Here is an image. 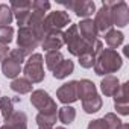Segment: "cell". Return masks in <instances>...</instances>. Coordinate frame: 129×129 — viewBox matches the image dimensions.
I'll return each instance as SVG.
<instances>
[{
    "mask_svg": "<svg viewBox=\"0 0 129 129\" xmlns=\"http://www.w3.org/2000/svg\"><path fill=\"white\" fill-rule=\"evenodd\" d=\"M121 64H123L121 58L114 49H105L99 53V58L94 62V70H96V75L102 76V75L117 72L121 67Z\"/></svg>",
    "mask_w": 129,
    "mask_h": 129,
    "instance_id": "1",
    "label": "cell"
},
{
    "mask_svg": "<svg viewBox=\"0 0 129 129\" xmlns=\"http://www.w3.org/2000/svg\"><path fill=\"white\" fill-rule=\"evenodd\" d=\"M62 38H64V43L69 46V50L72 55L75 56H81L82 53H85L90 47V44L93 43H87L81 35H79V30H78V24H72L66 32L62 34Z\"/></svg>",
    "mask_w": 129,
    "mask_h": 129,
    "instance_id": "2",
    "label": "cell"
},
{
    "mask_svg": "<svg viewBox=\"0 0 129 129\" xmlns=\"http://www.w3.org/2000/svg\"><path fill=\"white\" fill-rule=\"evenodd\" d=\"M40 43H41V37H40L34 29H30V27H27V26L20 27L17 44H18V47H20L18 50H20L24 56L30 55L32 50H34Z\"/></svg>",
    "mask_w": 129,
    "mask_h": 129,
    "instance_id": "3",
    "label": "cell"
},
{
    "mask_svg": "<svg viewBox=\"0 0 129 129\" xmlns=\"http://www.w3.org/2000/svg\"><path fill=\"white\" fill-rule=\"evenodd\" d=\"M23 59H24V55L18 49L9 52L8 56L3 59V64H2L3 75L6 78H11V79L15 78V76H18L20 69H21V64H23Z\"/></svg>",
    "mask_w": 129,
    "mask_h": 129,
    "instance_id": "4",
    "label": "cell"
},
{
    "mask_svg": "<svg viewBox=\"0 0 129 129\" xmlns=\"http://www.w3.org/2000/svg\"><path fill=\"white\" fill-rule=\"evenodd\" d=\"M24 76L30 79V82H41L44 79V72H43V56L35 53L30 55L24 66Z\"/></svg>",
    "mask_w": 129,
    "mask_h": 129,
    "instance_id": "5",
    "label": "cell"
},
{
    "mask_svg": "<svg viewBox=\"0 0 129 129\" xmlns=\"http://www.w3.org/2000/svg\"><path fill=\"white\" fill-rule=\"evenodd\" d=\"M70 23V17L66 11H55L50 12L44 21H43V32H49V30H59L64 26H67Z\"/></svg>",
    "mask_w": 129,
    "mask_h": 129,
    "instance_id": "6",
    "label": "cell"
},
{
    "mask_svg": "<svg viewBox=\"0 0 129 129\" xmlns=\"http://www.w3.org/2000/svg\"><path fill=\"white\" fill-rule=\"evenodd\" d=\"M109 11H111V18H112V26L124 27L129 23V8L124 2H108Z\"/></svg>",
    "mask_w": 129,
    "mask_h": 129,
    "instance_id": "7",
    "label": "cell"
},
{
    "mask_svg": "<svg viewBox=\"0 0 129 129\" xmlns=\"http://www.w3.org/2000/svg\"><path fill=\"white\" fill-rule=\"evenodd\" d=\"M30 102L35 108L40 109L41 114H56V105L55 102L50 99V96L43 91V90H37L32 97H30Z\"/></svg>",
    "mask_w": 129,
    "mask_h": 129,
    "instance_id": "8",
    "label": "cell"
},
{
    "mask_svg": "<svg viewBox=\"0 0 129 129\" xmlns=\"http://www.w3.org/2000/svg\"><path fill=\"white\" fill-rule=\"evenodd\" d=\"M97 32H108L112 27V18H111V11L108 6V2H103L102 8L96 14V21H94Z\"/></svg>",
    "mask_w": 129,
    "mask_h": 129,
    "instance_id": "9",
    "label": "cell"
},
{
    "mask_svg": "<svg viewBox=\"0 0 129 129\" xmlns=\"http://www.w3.org/2000/svg\"><path fill=\"white\" fill-rule=\"evenodd\" d=\"M30 5H32V2H12L11 3V11H12V14H15V18H17L20 27L26 26L29 21Z\"/></svg>",
    "mask_w": 129,
    "mask_h": 129,
    "instance_id": "10",
    "label": "cell"
},
{
    "mask_svg": "<svg viewBox=\"0 0 129 129\" xmlns=\"http://www.w3.org/2000/svg\"><path fill=\"white\" fill-rule=\"evenodd\" d=\"M62 44H64V38H62V34L59 30H49V32H46L44 37H43V41H41L43 49L47 50V52L58 50Z\"/></svg>",
    "mask_w": 129,
    "mask_h": 129,
    "instance_id": "11",
    "label": "cell"
},
{
    "mask_svg": "<svg viewBox=\"0 0 129 129\" xmlns=\"http://www.w3.org/2000/svg\"><path fill=\"white\" fill-rule=\"evenodd\" d=\"M58 99L62 103H73L76 102L78 97V82L72 81L69 84H64L59 90H58Z\"/></svg>",
    "mask_w": 129,
    "mask_h": 129,
    "instance_id": "12",
    "label": "cell"
},
{
    "mask_svg": "<svg viewBox=\"0 0 129 129\" xmlns=\"http://www.w3.org/2000/svg\"><path fill=\"white\" fill-rule=\"evenodd\" d=\"M66 8L72 9L73 12H76L78 17H90L94 12V3L93 2H69V3H62Z\"/></svg>",
    "mask_w": 129,
    "mask_h": 129,
    "instance_id": "13",
    "label": "cell"
},
{
    "mask_svg": "<svg viewBox=\"0 0 129 129\" xmlns=\"http://www.w3.org/2000/svg\"><path fill=\"white\" fill-rule=\"evenodd\" d=\"M78 30H81V37L87 41V43H91V41H94V40H97V27H96V24H94V21L93 20H90V18H85L84 21H81L79 24H78Z\"/></svg>",
    "mask_w": 129,
    "mask_h": 129,
    "instance_id": "14",
    "label": "cell"
},
{
    "mask_svg": "<svg viewBox=\"0 0 129 129\" xmlns=\"http://www.w3.org/2000/svg\"><path fill=\"white\" fill-rule=\"evenodd\" d=\"M126 90H127V84H123L121 87H120V90H118V93L115 94V99H114V106H115V109L120 112V114H123V115H126L129 111H127V96H126Z\"/></svg>",
    "mask_w": 129,
    "mask_h": 129,
    "instance_id": "15",
    "label": "cell"
},
{
    "mask_svg": "<svg viewBox=\"0 0 129 129\" xmlns=\"http://www.w3.org/2000/svg\"><path fill=\"white\" fill-rule=\"evenodd\" d=\"M26 114L17 111L6 120V124L2 129H26Z\"/></svg>",
    "mask_w": 129,
    "mask_h": 129,
    "instance_id": "16",
    "label": "cell"
},
{
    "mask_svg": "<svg viewBox=\"0 0 129 129\" xmlns=\"http://www.w3.org/2000/svg\"><path fill=\"white\" fill-rule=\"evenodd\" d=\"M100 88L102 91L105 93V96H115L120 90V84H118V79L114 78V76H108L102 81L100 84Z\"/></svg>",
    "mask_w": 129,
    "mask_h": 129,
    "instance_id": "17",
    "label": "cell"
},
{
    "mask_svg": "<svg viewBox=\"0 0 129 129\" xmlns=\"http://www.w3.org/2000/svg\"><path fill=\"white\" fill-rule=\"evenodd\" d=\"M73 69H75V64L72 61H62L53 70V78L55 79H64V78H67L69 75L73 73Z\"/></svg>",
    "mask_w": 129,
    "mask_h": 129,
    "instance_id": "18",
    "label": "cell"
},
{
    "mask_svg": "<svg viewBox=\"0 0 129 129\" xmlns=\"http://www.w3.org/2000/svg\"><path fill=\"white\" fill-rule=\"evenodd\" d=\"M123 40H124L123 34H121L120 30H117V29H109V30L106 32V35H105V41H106V44H108L111 49L120 46V44L123 43Z\"/></svg>",
    "mask_w": 129,
    "mask_h": 129,
    "instance_id": "19",
    "label": "cell"
},
{
    "mask_svg": "<svg viewBox=\"0 0 129 129\" xmlns=\"http://www.w3.org/2000/svg\"><path fill=\"white\" fill-rule=\"evenodd\" d=\"M82 106H84V111L87 114H93V112H96V111L100 109L102 100H100L99 96H93V97H88V99L82 100Z\"/></svg>",
    "mask_w": 129,
    "mask_h": 129,
    "instance_id": "20",
    "label": "cell"
},
{
    "mask_svg": "<svg viewBox=\"0 0 129 129\" xmlns=\"http://www.w3.org/2000/svg\"><path fill=\"white\" fill-rule=\"evenodd\" d=\"M62 61H64V56H62V53L58 52V50L47 52V55H46V64H47V67H49L52 72L59 66Z\"/></svg>",
    "mask_w": 129,
    "mask_h": 129,
    "instance_id": "21",
    "label": "cell"
},
{
    "mask_svg": "<svg viewBox=\"0 0 129 129\" xmlns=\"http://www.w3.org/2000/svg\"><path fill=\"white\" fill-rule=\"evenodd\" d=\"M11 88H12V91H15V93L24 94V93H29V91L32 90V82H29L27 79H23V78H20V79H15V81H12V84H11Z\"/></svg>",
    "mask_w": 129,
    "mask_h": 129,
    "instance_id": "22",
    "label": "cell"
},
{
    "mask_svg": "<svg viewBox=\"0 0 129 129\" xmlns=\"http://www.w3.org/2000/svg\"><path fill=\"white\" fill-rule=\"evenodd\" d=\"M18 100L20 99L11 100L9 97H2L0 99V109H2V114H3V117L6 120L14 114V102H18Z\"/></svg>",
    "mask_w": 129,
    "mask_h": 129,
    "instance_id": "23",
    "label": "cell"
},
{
    "mask_svg": "<svg viewBox=\"0 0 129 129\" xmlns=\"http://www.w3.org/2000/svg\"><path fill=\"white\" fill-rule=\"evenodd\" d=\"M12 18H14V14L11 11V6L0 5V27L2 26H9Z\"/></svg>",
    "mask_w": 129,
    "mask_h": 129,
    "instance_id": "24",
    "label": "cell"
},
{
    "mask_svg": "<svg viewBox=\"0 0 129 129\" xmlns=\"http://www.w3.org/2000/svg\"><path fill=\"white\" fill-rule=\"evenodd\" d=\"M58 117H59V120L62 121V123H72L73 120H75V117H76V111L72 108V106H64V108H61L59 109V112H58Z\"/></svg>",
    "mask_w": 129,
    "mask_h": 129,
    "instance_id": "25",
    "label": "cell"
},
{
    "mask_svg": "<svg viewBox=\"0 0 129 129\" xmlns=\"http://www.w3.org/2000/svg\"><path fill=\"white\" fill-rule=\"evenodd\" d=\"M56 121V114H38L37 123L40 127H52V124Z\"/></svg>",
    "mask_w": 129,
    "mask_h": 129,
    "instance_id": "26",
    "label": "cell"
},
{
    "mask_svg": "<svg viewBox=\"0 0 129 129\" xmlns=\"http://www.w3.org/2000/svg\"><path fill=\"white\" fill-rule=\"evenodd\" d=\"M12 37H14V29L11 26H2L0 27V44H9L12 41Z\"/></svg>",
    "mask_w": 129,
    "mask_h": 129,
    "instance_id": "27",
    "label": "cell"
},
{
    "mask_svg": "<svg viewBox=\"0 0 129 129\" xmlns=\"http://www.w3.org/2000/svg\"><path fill=\"white\" fill-rule=\"evenodd\" d=\"M103 120H105V123H106L108 129H118V127H120V124H121V121H120L114 114H106Z\"/></svg>",
    "mask_w": 129,
    "mask_h": 129,
    "instance_id": "28",
    "label": "cell"
},
{
    "mask_svg": "<svg viewBox=\"0 0 129 129\" xmlns=\"http://www.w3.org/2000/svg\"><path fill=\"white\" fill-rule=\"evenodd\" d=\"M32 9L46 12V11L50 9V3H49V2H32Z\"/></svg>",
    "mask_w": 129,
    "mask_h": 129,
    "instance_id": "29",
    "label": "cell"
},
{
    "mask_svg": "<svg viewBox=\"0 0 129 129\" xmlns=\"http://www.w3.org/2000/svg\"><path fill=\"white\" fill-rule=\"evenodd\" d=\"M88 129H108V126H106V123H105L103 118H99V120L91 121L88 124Z\"/></svg>",
    "mask_w": 129,
    "mask_h": 129,
    "instance_id": "30",
    "label": "cell"
},
{
    "mask_svg": "<svg viewBox=\"0 0 129 129\" xmlns=\"http://www.w3.org/2000/svg\"><path fill=\"white\" fill-rule=\"evenodd\" d=\"M8 53H9V47L0 44V61H3V59L8 56Z\"/></svg>",
    "mask_w": 129,
    "mask_h": 129,
    "instance_id": "31",
    "label": "cell"
},
{
    "mask_svg": "<svg viewBox=\"0 0 129 129\" xmlns=\"http://www.w3.org/2000/svg\"><path fill=\"white\" fill-rule=\"evenodd\" d=\"M118 129H127V123H121Z\"/></svg>",
    "mask_w": 129,
    "mask_h": 129,
    "instance_id": "32",
    "label": "cell"
},
{
    "mask_svg": "<svg viewBox=\"0 0 129 129\" xmlns=\"http://www.w3.org/2000/svg\"><path fill=\"white\" fill-rule=\"evenodd\" d=\"M127 53H129V46H124V55L127 56Z\"/></svg>",
    "mask_w": 129,
    "mask_h": 129,
    "instance_id": "33",
    "label": "cell"
},
{
    "mask_svg": "<svg viewBox=\"0 0 129 129\" xmlns=\"http://www.w3.org/2000/svg\"><path fill=\"white\" fill-rule=\"evenodd\" d=\"M40 129H50V127H40Z\"/></svg>",
    "mask_w": 129,
    "mask_h": 129,
    "instance_id": "34",
    "label": "cell"
},
{
    "mask_svg": "<svg viewBox=\"0 0 129 129\" xmlns=\"http://www.w3.org/2000/svg\"><path fill=\"white\" fill-rule=\"evenodd\" d=\"M56 129H64V127H56Z\"/></svg>",
    "mask_w": 129,
    "mask_h": 129,
    "instance_id": "35",
    "label": "cell"
}]
</instances>
